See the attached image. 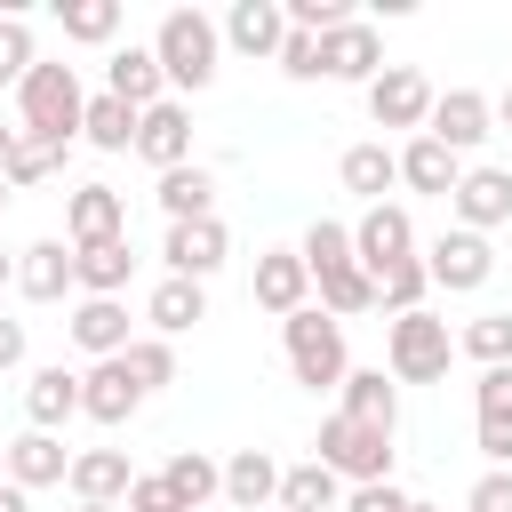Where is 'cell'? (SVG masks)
Segmentation results:
<instances>
[{
    "instance_id": "3",
    "label": "cell",
    "mask_w": 512,
    "mask_h": 512,
    "mask_svg": "<svg viewBox=\"0 0 512 512\" xmlns=\"http://www.w3.org/2000/svg\"><path fill=\"white\" fill-rule=\"evenodd\" d=\"M448 360H456L448 320H432V312H400L392 320V336H384V376L392 384H440Z\"/></svg>"
},
{
    "instance_id": "32",
    "label": "cell",
    "mask_w": 512,
    "mask_h": 512,
    "mask_svg": "<svg viewBox=\"0 0 512 512\" xmlns=\"http://www.w3.org/2000/svg\"><path fill=\"white\" fill-rule=\"evenodd\" d=\"M392 184H400V152H392V144H352V152H344V192H360V200L376 208Z\"/></svg>"
},
{
    "instance_id": "5",
    "label": "cell",
    "mask_w": 512,
    "mask_h": 512,
    "mask_svg": "<svg viewBox=\"0 0 512 512\" xmlns=\"http://www.w3.org/2000/svg\"><path fill=\"white\" fill-rule=\"evenodd\" d=\"M320 464L336 472V480H352V488H368V480H392V432L384 424H360V416H328L320 424Z\"/></svg>"
},
{
    "instance_id": "34",
    "label": "cell",
    "mask_w": 512,
    "mask_h": 512,
    "mask_svg": "<svg viewBox=\"0 0 512 512\" xmlns=\"http://www.w3.org/2000/svg\"><path fill=\"white\" fill-rule=\"evenodd\" d=\"M56 24H64V40H112L120 32V0H56Z\"/></svg>"
},
{
    "instance_id": "41",
    "label": "cell",
    "mask_w": 512,
    "mask_h": 512,
    "mask_svg": "<svg viewBox=\"0 0 512 512\" xmlns=\"http://www.w3.org/2000/svg\"><path fill=\"white\" fill-rule=\"evenodd\" d=\"M32 64H40V56H32V24H24V16H0V88L24 80Z\"/></svg>"
},
{
    "instance_id": "6",
    "label": "cell",
    "mask_w": 512,
    "mask_h": 512,
    "mask_svg": "<svg viewBox=\"0 0 512 512\" xmlns=\"http://www.w3.org/2000/svg\"><path fill=\"white\" fill-rule=\"evenodd\" d=\"M416 256V224H408V208H392V200H376L360 224H352V264L368 272V280H384L392 264H408Z\"/></svg>"
},
{
    "instance_id": "42",
    "label": "cell",
    "mask_w": 512,
    "mask_h": 512,
    "mask_svg": "<svg viewBox=\"0 0 512 512\" xmlns=\"http://www.w3.org/2000/svg\"><path fill=\"white\" fill-rule=\"evenodd\" d=\"M280 16H288L296 32H336V24H352L344 0H280Z\"/></svg>"
},
{
    "instance_id": "36",
    "label": "cell",
    "mask_w": 512,
    "mask_h": 512,
    "mask_svg": "<svg viewBox=\"0 0 512 512\" xmlns=\"http://www.w3.org/2000/svg\"><path fill=\"white\" fill-rule=\"evenodd\" d=\"M120 368L136 376V392H160V384H176V352H168V336H128Z\"/></svg>"
},
{
    "instance_id": "38",
    "label": "cell",
    "mask_w": 512,
    "mask_h": 512,
    "mask_svg": "<svg viewBox=\"0 0 512 512\" xmlns=\"http://www.w3.org/2000/svg\"><path fill=\"white\" fill-rule=\"evenodd\" d=\"M56 168H64V144H40V136H24V128H16V152H8V168H0V176H8V192L40 184V176H56Z\"/></svg>"
},
{
    "instance_id": "43",
    "label": "cell",
    "mask_w": 512,
    "mask_h": 512,
    "mask_svg": "<svg viewBox=\"0 0 512 512\" xmlns=\"http://www.w3.org/2000/svg\"><path fill=\"white\" fill-rule=\"evenodd\" d=\"M288 80H320V32H296L288 24V40H280V56H272Z\"/></svg>"
},
{
    "instance_id": "4",
    "label": "cell",
    "mask_w": 512,
    "mask_h": 512,
    "mask_svg": "<svg viewBox=\"0 0 512 512\" xmlns=\"http://www.w3.org/2000/svg\"><path fill=\"white\" fill-rule=\"evenodd\" d=\"M280 336H288V368H296V384H312V392H336L344 384V328L320 312V304H304V312H288L280 320Z\"/></svg>"
},
{
    "instance_id": "13",
    "label": "cell",
    "mask_w": 512,
    "mask_h": 512,
    "mask_svg": "<svg viewBox=\"0 0 512 512\" xmlns=\"http://www.w3.org/2000/svg\"><path fill=\"white\" fill-rule=\"evenodd\" d=\"M320 72H328V80H360V88H368V80L384 72V40H376V24H360V16H352V24L320 32Z\"/></svg>"
},
{
    "instance_id": "22",
    "label": "cell",
    "mask_w": 512,
    "mask_h": 512,
    "mask_svg": "<svg viewBox=\"0 0 512 512\" xmlns=\"http://www.w3.org/2000/svg\"><path fill=\"white\" fill-rule=\"evenodd\" d=\"M24 416H32V432H56V424H72L80 416V376L56 360V368H32V384H24Z\"/></svg>"
},
{
    "instance_id": "51",
    "label": "cell",
    "mask_w": 512,
    "mask_h": 512,
    "mask_svg": "<svg viewBox=\"0 0 512 512\" xmlns=\"http://www.w3.org/2000/svg\"><path fill=\"white\" fill-rule=\"evenodd\" d=\"M488 112H496V120H504V128H512V88H504V96H496V104H488Z\"/></svg>"
},
{
    "instance_id": "30",
    "label": "cell",
    "mask_w": 512,
    "mask_h": 512,
    "mask_svg": "<svg viewBox=\"0 0 512 512\" xmlns=\"http://www.w3.org/2000/svg\"><path fill=\"white\" fill-rule=\"evenodd\" d=\"M144 320H152L160 336H184V328L208 320V288H200V280H160L152 304H144Z\"/></svg>"
},
{
    "instance_id": "48",
    "label": "cell",
    "mask_w": 512,
    "mask_h": 512,
    "mask_svg": "<svg viewBox=\"0 0 512 512\" xmlns=\"http://www.w3.org/2000/svg\"><path fill=\"white\" fill-rule=\"evenodd\" d=\"M120 512H176V504L160 496V480H152V472H136V488H128V504H120Z\"/></svg>"
},
{
    "instance_id": "25",
    "label": "cell",
    "mask_w": 512,
    "mask_h": 512,
    "mask_svg": "<svg viewBox=\"0 0 512 512\" xmlns=\"http://www.w3.org/2000/svg\"><path fill=\"white\" fill-rule=\"evenodd\" d=\"M136 272V248L128 240H104V248H72V288L80 296H120Z\"/></svg>"
},
{
    "instance_id": "2",
    "label": "cell",
    "mask_w": 512,
    "mask_h": 512,
    "mask_svg": "<svg viewBox=\"0 0 512 512\" xmlns=\"http://www.w3.org/2000/svg\"><path fill=\"white\" fill-rule=\"evenodd\" d=\"M152 56H160V80L168 88H208L216 80V56H224V32L200 8H168L160 32H152Z\"/></svg>"
},
{
    "instance_id": "10",
    "label": "cell",
    "mask_w": 512,
    "mask_h": 512,
    "mask_svg": "<svg viewBox=\"0 0 512 512\" xmlns=\"http://www.w3.org/2000/svg\"><path fill=\"white\" fill-rule=\"evenodd\" d=\"M448 208H456V224L464 232H496V224H512V176L504 168H464L456 176V192H448Z\"/></svg>"
},
{
    "instance_id": "39",
    "label": "cell",
    "mask_w": 512,
    "mask_h": 512,
    "mask_svg": "<svg viewBox=\"0 0 512 512\" xmlns=\"http://www.w3.org/2000/svg\"><path fill=\"white\" fill-rule=\"evenodd\" d=\"M296 256H304V272H312V280H320V272H344V264H352V232L320 216V224L304 232V248H296Z\"/></svg>"
},
{
    "instance_id": "40",
    "label": "cell",
    "mask_w": 512,
    "mask_h": 512,
    "mask_svg": "<svg viewBox=\"0 0 512 512\" xmlns=\"http://www.w3.org/2000/svg\"><path fill=\"white\" fill-rule=\"evenodd\" d=\"M424 288H432L424 280V256H408V264H392L376 280V304H392V320H400V312H424Z\"/></svg>"
},
{
    "instance_id": "52",
    "label": "cell",
    "mask_w": 512,
    "mask_h": 512,
    "mask_svg": "<svg viewBox=\"0 0 512 512\" xmlns=\"http://www.w3.org/2000/svg\"><path fill=\"white\" fill-rule=\"evenodd\" d=\"M8 152H16V128H8V120H0V168H8Z\"/></svg>"
},
{
    "instance_id": "31",
    "label": "cell",
    "mask_w": 512,
    "mask_h": 512,
    "mask_svg": "<svg viewBox=\"0 0 512 512\" xmlns=\"http://www.w3.org/2000/svg\"><path fill=\"white\" fill-rule=\"evenodd\" d=\"M336 504H344V480H336L320 456L280 472V512H336Z\"/></svg>"
},
{
    "instance_id": "21",
    "label": "cell",
    "mask_w": 512,
    "mask_h": 512,
    "mask_svg": "<svg viewBox=\"0 0 512 512\" xmlns=\"http://www.w3.org/2000/svg\"><path fill=\"white\" fill-rule=\"evenodd\" d=\"M144 408V392H136V376L120 368V360H96L88 376H80V416H96V424H128Z\"/></svg>"
},
{
    "instance_id": "11",
    "label": "cell",
    "mask_w": 512,
    "mask_h": 512,
    "mask_svg": "<svg viewBox=\"0 0 512 512\" xmlns=\"http://www.w3.org/2000/svg\"><path fill=\"white\" fill-rule=\"evenodd\" d=\"M136 160H152L160 176L192 160V112H184L176 96H160L152 112H136Z\"/></svg>"
},
{
    "instance_id": "26",
    "label": "cell",
    "mask_w": 512,
    "mask_h": 512,
    "mask_svg": "<svg viewBox=\"0 0 512 512\" xmlns=\"http://www.w3.org/2000/svg\"><path fill=\"white\" fill-rule=\"evenodd\" d=\"M456 176H464V160H456L448 144H432V136H416V144L400 152V184H408V192L448 200V192H456Z\"/></svg>"
},
{
    "instance_id": "53",
    "label": "cell",
    "mask_w": 512,
    "mask_h": 512,
    "mask_svg": "<svg viewBox=\"0 0 512 512\" xmlns=\"http://www.w3.org/2000/svg\"><path fill=\"white\" fill-rule=\"evenodd\" d=\"M72 512H120V504H72Z\"/></svg>"
},
{
    "instance_id": "55",
    "label": "cell",
    "mask_w": 512,
    "mask_h": 512,
    "mask_svg": "<svg viewBox=\"0 0 512 512\" xmlns=\"http://www.w3.org/2000/svg\"><path fill=\"white\" fill-rule=\"evenodd\" d=\"M408 512H440V504H416V496H408Z\"/></svg>"
},
{
    "instance_id": "29",
    "label": "cell",
    "mask_w": 512,
    "mask_h": 512,
    "mask_svg": "<svg viewBox=\"0 0 512 512\" xmlns=\"http://www.w3.org/2000/svg\"><path fill=\"white\" fill-rule=\"evenodd\" d=\"M160 208H168V224H192V216H216V176H208L200 160H184V168H168V176H160Z\"/></svg>"
},
{
    "instance_id": "16",
    "label": "cell",
    "mask_w": 512,
    "mask_h": 512,
    "mask_svg": "<svg viewBox=\"0 0 512 512\" xmlns=\"http://www.w3.org/2000/svg\"><path fill=\"white\" fill-rule=\"evenodd\" d=\"M64 480H72V496H80V504H128V488H136V464H128L120 448H80Z\"/></svg>"
},
{
    "instance_id": "50",
    "label": "cell",
    "mask_w": 512,
    "mask_h": 512,
    "mask_svg": "<svg viewBox=\"0 0 512 512\" xmlns=\"http://www.w3.org/2000/svg\"><path fill=\"white\" fill-rule=\"evenodd\" d=\"M0 512H32V496H24L16 480H0Z\"/></svg>"
},
{
    "instance_id": "44",
    "label": "cell",
    "mask_w": 512,
    "mask_h": 512,
    "mask_svg": "<svg viewBox=\"0 0 512 512\" xmlns=\"http://www.w3.org/2000/svg\"><path fill=\"white\" fill-rule=\"evenodd\" d=\"M472 400H480V416H512V368H480Z\"/></svg>"
},
{
    "instance_id": "1",
    "label": "cell",
    "mask_w": 512,
    "mask_h": 512,
    "mask_svg": "<svg viewBox=\"0 0 512 512\" xmlns=\"http://www.w3.org/2000/svg\"><path fill=\"white\" fill-rule=\"evenodd\" d=\"M16 104H24V136H40V144H64V152H72L80 112H88V88H80V72H72V64H32V72L16 80Z\"/></svg>"
},
{
    "instance_id": "33",
    "label": "cell",
    "mask_w": 512,
    "mask_h": 512,
    "mask_svg": "<svg viewBox=\"0 0 512 512\" xmlns=\"http://www.w3.org/2000/svg\"><path fill=\"white\" fill-rule=\"evenodd\" d=\"M80 136H88L96 152H136V112H128L120 96H88V112H80Z\"/></svg>"
},
{
    "instance_id": "45",
    "label": "cell",
    "mask_w": 512,
    "mask_h": 512,
    "mask_svg": "<svg viewBox=\"0 0 512 512\" xmlns=\"http://www.w3.org/2000/svg\"><path fill=\"white\" fill-rule=\"evenodd\" d=\"M480 456L496 472H512V416H480Z\"/></svg>"
},
{
    "instance_id": "49",
    "label": "cell",
    "mask_w": 512,
    "mask_h": 512,
    "mask_svg": "<svg viewBox=\"0 0 512 512\" xmlns=\"http://www.w3.org/2000/svg\"><path fill=\"white\" fill-rule=\"evenodd\" d=\"M0 368H24V320L0 312Z\"/></svg>"
},
{
    "instance_id": "35",
    "label": "cell",
    "mask_w": 512,
    "mask_h": 512,
    "mask_svg": "<svg viewBox=\"0 0 512 512\" xmlns=\"http://www.w3.org/2000/svg\"><path fill=\"white\" fill-rule=\"evenodd\" d=\"M368 304H376V280H368L360 264L320 272V312H328V320H352V312H368Z\"/></svg>"
},
{
    "instance_id": "15",
    "label": "cell",
    "mask_w": 512,
    "mask_h": 512,
    "mask_svg": "<svg viewBox=\"0 0 512 512\" xmlns=\"http://www.w3.org/2000/svg\"><path fill=\"white\" fill-rule=\"evenodd\" d=\"M64 328H72V344L96 352V360H120V352H128V304H120V296H80Z\"/></svg>"
},
{
    "instance_id": "47",
    "label": "cell",
    "mask_w": 512,
    "mask_h": 512,
    "mask_svg": "<svg viewBox=\"0 0 512 512\" xmlns=\"http://www.w3.org/2000/svg\"><path fill=\"white\" fill-rule=\"evenodd\" d=\"M464 504H472V512H512V472H480Z\"/></svg>"
},
{
    "instance_id": "24",
    "label": "cell",
    "mask_w": 512,
    "mask_h": 512,
    "mask_svg": "<svg viewBox=\"0 0 512 512\" xmlns=\"http://www.w3.org/2000/svg\"><path fill=\"white\" fill-rule=\"evenodd\" d=\"M224 504H232V512H264V504H280V464H272L264 448H240V456L224 464Z\"/></svg>"
},
{
    "instance_id": "7",
    "label": "cell",
    "mask_w": 512,
    "mask_h": 512,
    "mask_svg": "<svg viewBox=\"0 0 512 512\" xmlns=\"http://www.w3.org/2000/svg\"><path fill=\"white\" fill-rule=\"evenodd\" d=\"M368 120H376V128H424V120H432V80H424L416 64H384V72L368 80Z\"/></svg>"
},
{
    "instance_id": "14",
    "label": "cell",
    "mask_w": 512,
    "mask_h": 512,
    "mask_svg": "<svg viewBox=\"0 0 512 512\" xmlns=\"http://www.w3.org/2000/svg\"><path fill=\"white\" fill-rule=\"evenodd\" d=\"M488 120H496V112H488V96H480V88H448V96H432V128H424V136H432V144H448V152L464 160V152L488 136Z\"/></svg>"
},
{
    "instance_id": "54",
    "label": "cell",
    "mask_w": 512,
    "mask_h": 512,
    "mask_svg": "<svg viewBox=\"0 0 512 512\" xmlns=\"http://www.w3.org/2000/svg\"><path fill=\"white\" fill-rule=\"evenodd\" d=\"M8 280H16V264H8V256H0V288H8Z\"/></svg>"
},
{
    "instance_id": "18",
    "label": "cell",
    "mask_w": 512,
    "mask_h": 512,
    "mask_svg": "<svg viewBox=\"0 0 512 512\" xmlns=\"http://www.w3.org/2000/svg\"><path fill=\"white\" fill-rule=\"evenodd\" d=\"M216 32H224L240 56H280V40H288V16H280V0H232Z\"/></svg>"
},
{
    "instance_id": "46",
    "label": "cell",
    "mask_w": 512,
    "mask_h": 512,
    "mask_svg": "<svg viewBox=\"0 0 512 512\" xmlns=\"http://www.w3.org/2000/svg\"><path fill=\"white\" fill-rule=\"evenodd\" d=\"M344 512H408V496H400L392 480H368V488H352V496H344Z\"/></svg>"
},
{
    "instance_id": "23",
    "label": "cell",
    "mask_w": 512,
    "mask_h": 512,
    "mask_svg": "<svg viewBox=\"0 0 512 512\" xmlns=\"http://www.w3.org/2000/svg\"><path fill=\"white\" fill-rule=\"evenodd\" d=\"M72 472V448L56 440V432H24V440H8V480L32 496V488H56Z\"/></svg>"
},
{
    "instance_id": "20",
    "label": "cell",
    "mask_w": 512,
    "mask_h": 512,
    "mask_svg": "<svg viewBox=\"0 0 512 512\" xmlns=\"http://www.w3.org/2000/svg\"><path fill=\"white\" fill-rule=\"evenodd\" d=\"M304 296H312L304 256H296V248H264V256H256V304L288 320V312H304Z\"/></svg>"
},
{
    "instance_id": "9",
    "label": "cell",
    "mask_w": 512,
    "mask_h": 512,
    "mask_svg": "<svg viewBox=\"0 0 512 512\" xmlns=\"http://www.w3.org/2000/svg\"><path fill=\"white\" fill-rule=\"evenodd\" d=\"M488 272H496V248H488L480 232H464V224H456V232H440V240L424 248V280H432V288H448V296L480 288Z\"/></svg>"
},
{
    "instance_id": "8",
    "label": "cell",
    "mask_w": 512,
    "mask_h": 512,
    "mask_svg": "<svg viewBox=\"0 0 512 512\" xmlns=\"http://www.w3.org/2000/svg\"><path fill=\"white\" fill-rule=\"evenodd\" d=\"M104 240H128V200L112 184H72V200H64V248H104Z\"/></svg>"
},
{
    "instance_id": "57",
    "label": "cell",
    "mask_w": 512,
    "mask_h": 512,
    "mask_svg": "<svg viewBox=\"0 0 512 512\" xmlns=\"http://www.w3.org/2000/svg\"><path fill=\"white\" fill-rule=\"evenodd\" d=\"M0 208H8V176H0Z\"/></svg>"
},
{
    "instance_id": "56",
    "label": "cell",
    "mask_w": 512,
    "mask_h": 512,
    "mask_svg": "<svg viewBox=\"0 0 512 512\" xmlns=\"http://www.w3.org/2000/svg\"><path fill=\"white\" fill-rule=\"evenodd\" d=\"M0 480H8V440H0Z\"/></svg>"
},
{
    "instance_id": "12",
    "label": "cell",
    "mask_w": 512,
    "mask_h": 512,
    "mask_svg": "<svg viewBox=\"0 0 512 512\" xmlns=\"http://www.w3.org/2000/svg\"><path fill=\"white\" fill-rule=\"evenodd\" d=\"M168 280H208L224 256H232V232L216 216H192V224H168Z\"/></svg>"
},
{
    "instance_id": "27",
    "label": "cell",
    "mask_w": 512,
    "mask_h": 512,
    "mask_svg": "<svg viewBox=\"0 0 512 512\" xmlns=\"http://www.w3.org/2000/svg\"><path fill=\"white\" fill-rule=\"evenodd\" d=\"M16 288H24L32 304H56V296L72 288V248H64V240H32L24 264H16Z\"/></svg>"
},
{
    "instance_id": "37",
    "label": "cell",
    "mask_w": 512,
    "mask_h": 512,
    "mask_svg": "<svg viewBox=\"0 0 512 512\" xmlns=\"http://www.w3.org/2000/svg\"><path fill=\"white\" fill-rule=\"evenodd\" d=\"M456 352H472L480 368H512V312H480V320L456 336Z\"/></svg>"
},
{
    "instance_id": "19",
    "label": "cell",
    "mask_w": 512,
    "mask_h": 512,
    "mask_svg": "<svg viewBox=\"0 0 512 512\" xmlns=\"http://www.w3.org/2000/svg\"><path fill=\"white\" fill-rule=\"evenodd\" d=\"M104 96H120L128 112H152V104L168 96L160 56H152V48H112V64H104Z\"/></svg>"
},
{
    "instance_id": "28",
    "label": "cell",
    "mask_w": 512,
    "mask_h": 512,
    "mask_svg": "<svg viewBox=\"0 0 512 512\" xmlns=\"http://www.w3.org/2000/svg\"><path fill=\"white\" fill-rule=\"evenodd\" d=\"M336 392H344V416L384 424V432L400 424V392H392V376H384V368H344V384H336Z\"/></svg>"
},
{
    "instance_id": "17",
    "label": "cell",
    "mask_w": 512,
    "mask_h": 512,
    "mask_svg": "<svg viewBox=\"0 0 512 512\" xmlns=\"http://www.w3.org/2000/svg\"><path fill=\"white\" fill-rule=\"evenodd\" d=\"M152 480H160V496H168L176 512H200V504H216V496H224V464H208L200 448H176Z\"/></svg>"
}]
</instances>
